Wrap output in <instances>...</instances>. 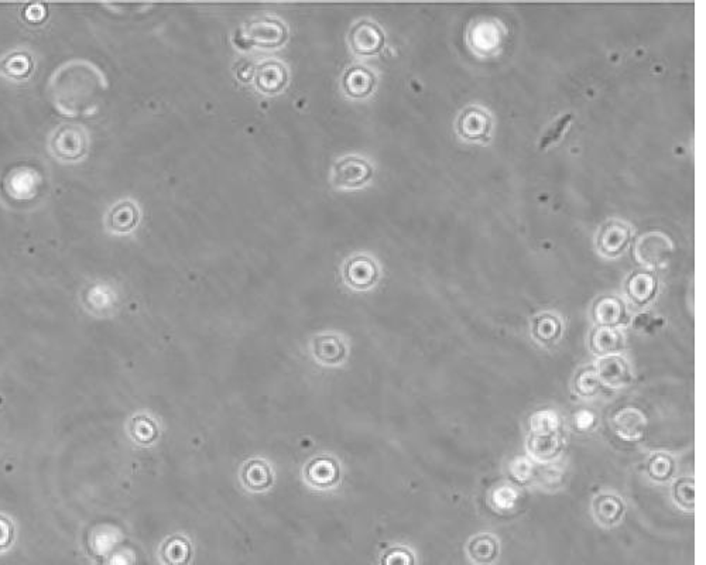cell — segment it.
<instances>
[{
    "mask_svg": "<svg viewBox=\"0 0 706 565\" xmlns=\"http://www.w3.org/2000/svg\"><path fill=\"white\" fill-rule=\"evenodd\" d=\"M45 90L60 115L83 118L93 115L102 105L108 81L98 65L85 58H74L53 71Z\"/></svg>",
    "mask_w": 706,
    "mask_h": 565,
    "instance_id": "obj_1",
    "label": "cell"
},
{
    "mask_svg": "<svg viewBox=\"0 0 706 565\" xmlns=\"http://www.w3.org/2000/svg\"><path fill=\"white\" fill-rule=\"evenodd\" d=\"M48 151L58 161L75 163L87 156L90 151V133L77 123H63L50 134Z\"/></svg>",
    "mask_w": 706,
    "mask_h": 565,
    "instance_id": "obj_2",
    "label": "cell"
},
{
    "mask_svg": "<svg viewBox=\"0 0 706 565\" xmlns=\"http://www.w3.org/2000/svg\"><path fill=\"white\" fill-rule=\"evenodd\" d=\"M595 371H596L601 386L607 387V389H624L633 382L629 362L622 355H611V356L599 358Z\"/></svg>",
    "mask_w": 706,
    "mask_h": 565,
    "instance_id": "obj_3",
    "label": "cell"
},
{
    "mask_svg": "<svg viewBox=\"0 0 706 565\" xmlns=\"http://www.w3.org/2000/svg\"><path fill=\"white\" fill-rule=\"evenodd\" d=\"M672 245L662 233H649L640 238L636 245L637 262L649 268L665 265L672 256Z\"/></svg>",
    "mask_w": 706,
    "mask_h": 565,
    "instance_id": "obj_4",
    "label": "cell"
},
{
    "mask_svg": "<svg viewBox=\"0 0 706 565\" xmlns=\"http://www.w3.org/2000/svg\"><path fill=\"white\" fill-rule=\"evenodd\" d=\"M614 434L627 443L643 440L647 433V417L634 407H624L612 415Z\"/></svg>",
    "mask_w": 706,
    "mask_h": 565,
    "instance_id": "obj_5",
    "label": "cell"
},
{
    "mask_svg": "<svg viewBox=\"0 0 706 565\" xmlns=\"http://www.w3.org/2000/svg\"><path fill=\"white\" fill-rule=\"evenodd\" d=\"M624 511H626L624 502L619 496L611 493H602L592 502V514L595 521L606 529L617 526L624 519Z\"/></svg>",
    "mask_w": 706,
    "mask_h": 565,
    "instance_id": "obj_6",
    "label": "cell"
},
{
    "mask_svg": "<svg viewBox=\"0 0 706 565\" xmlns=\"http://www.w3.org/2000/svg\"><path fill=\"white\" fill-rule=\"evenodd\" d=\"M372 169L364 160L346 157L334 169V182L339 187H355L371 177Z\"/></svg>",
    "mask_w": 706,
    "mask_h": 565,
    "instance_id": "obj_7",
    "label": "cell"
},
{
    "mask_svg": "<svg viewBox=\"0 0 706 565\" xmlns=\"http://www.w3.org/2000/svg\"><path fill=\"white\" fill-rule=\"evenodd\" d=\"M630 228L627 225L611 220L602 227L598 235V248L604 255L614 258L624 252L627 243L630 242Z\"/></svg>",
    "mask_w": 706,
    "mask_h": 565,
    "instance_id": "obj_8",
    "label": "cell"
},
{
    "mask_svg": "<svg viewBox=\"0 0 706 565\" xmlns=\"http://www.w3.org/2000/svg\"><path fill=\"white\" fill-rule=\"evenodd\" d=\"M564 440L559 433L551 435H528L527 453L536 463H550L564 451Z\"/></svg>",
    "mask_w": 706,
    "mask_h": 565,
    "instance_id": "obj_9",
    "label": "cell"
},
{
    "mask_svg": "<svg viewBox=\"0 0 706 565\" xmlns=\"http://www.w3.org/2000/svg\"><path fill=\"white\" fill-rule=\"evenodd\" d=\"M468 559L475 565H492L500 554V543L493 534L480 533L473 536L467 544Z\"/></svg>",
    "mask_w": 706,
    "mask_h": 565,
    "instance_id": "obj_10",
    "label": "cell"
},
{
    "mask_svg": "<svg viewBox=\"0 0 706 565\" xmlns=\"http://www.w3.org/2000/svg\"><path fill=\"white\" fill-rule=\"evenodd\" d=\"M589 346L599 358L617 355L624 349V336L612 326H596L589 336Z\"/></svg>",
    "mask_w": 706,
    "mask_h": 565,
    "instance_id": "obj_11",
    "label": "cell"
},
{
    "mask_svg": "<svg viewBox=\"0 0 706 565\" xmlns=\"http://www.w3.org/2000/svg\"><path fill=\"white\" fill-rule=\"evenodd\" d=\"M595 323L598 326H612L616 328L626 321V306L624 300L614 296H604L594 304Z\"/></svg>",
    "mask_w": 706,
    "mask_h": 565,
    "instance_id": "obj_12",
    "label": "cell"
},
{
    "mask_svg": "<svg viewBox=\"0 0 706 565\" xmlns=\"http://www.w3.org/2000/svg\"><path fill=\"white\" fill-rule=\"evenodd\" d=\"M492 121L488 113L480 109L468 108L458 122V132L468 141H480L489 134Z\"/></svg>",
    "mask_w": 706,
    "mask_h": 565,
    "instance_id": "obj_13",
    "label": "cell"
},
{
    "mask_svg": "<svg viewBox=\"0 0 706 565\" xmlns=\"http://www.w3.org/2000/svg\"><path fill=\"white\" fill-rule=\"evenodd\" d=\"M138 220V207L133 202H118L106 214V229L112 233H128L131 229H135Z\"/></svg>",
    "mask_w": 706,
    "mask_h": 565,
    "instance_id": "obj_14",
    "label": "cell"
},
{
    "mask_svg": "<svg viewBox=\"0 0 706 565\" xmlns=\"http://www.w3.org/2000/svg\"><path fill=\"white\" fill-rule=\"evenodd\" d=\"M627 296L637 306H646L657 293V278L649 272H637L626 283Z\"/></svg>",
    "mask_w": 706,
    "mask_h": 565,
    "instance_id": "obj_15",
    "label": "cell"
},
{
    "mask_svg": "<svg viewBox=\"0 0 706 565\" xmlns=\"http://www.w3.org/2000/svg\"><path fill=\"white\" fill-rule=\"evenodd\" d=\"M531 334L543 346H553L563 336V323L554 314H540L531 323Z\"/></svg>",
    "mask_w": 706,
    "mask_h": 565,
    "instance_id": "obj_16",
    "label": "cell"
},
{
    "mask_svg": "<svg viewBox=\"0 0 706 565\" xmlns=\"http://www.w3.org/2000/svg\"><path fill=\"white\" fill-rule=\"evenodd\" d=\"M383 44V35L371 23H361L352 32V45L359 54H373Z\"/></svg>",
    "mask_w": 706,
    "mask_h": 565,
    "instance_id": "obj_17",
    "label": "cell"
},
{
    "mask_svg": "<svg viewBox=\"0 0 706 565\" xmlns=\"http://www.w3.org/2000/svg\"><path fill=\"white\" fill-rule=\"evenodd\" d=\"M563 420L553 409H543L534 412L528 417L527 427L531 435L556 434L561 430Z\"/></svg>",
    "mask_w": 706,
    "mask_h": 565,
    "instance_id": "obj_18",
    "label": "cell"
},
{
    "mask_svg": "<svg viewBox=\"0 0 706 565\" xmlns=\"http://www.w3.org/2000/svg\"><path fill=\"white\" fill-rule=\"evenodd\" d=\"M490 505L502 514L513 513L520 506L521 493L508 483L496 486L490 492Z\"/></svg>",
    "mask_w": 706,
    "mask_h": 565,
    "instance_id": "obj_19",
    "label": "cell"
},
{
    "mask_svg": "<svg viewBox=\"0 0 706 565\" xmlns=\"http://www.w3.org/2000/svg\"><path fill=\"white\" fill-rule=\"evenodd\" d=\"M674 472L675 461L670 453H652V457L647 461V475L654 482H668V481H672Z\"/></svg>",
    "mask_w": 706,
    "mask_h": 565,
    "instance_id": "obj_20",
    "label": "cell"
},
{
    "mask_svg": "<svg viewBox=\"0 0 706 565\" xmlns=\"http://www.w3.org/2000/svg\"><path fill=\"white\" fill-rule=\"evenodd\" d=\"M250 37L259 44L276 45L285 40V29L277 22L273 20H262L253 23L249 30Z\"/></svg>",
    "mask_w": 706,
    "mask_h": 565,
    "instance_id": "obj_21",
    "label": "cell"
},
{
    "mask_svg": "<svg viewBox=\"0 0 706 565\" xmlns=\"http://www.w3.org/2000/svg\"><path fill=\"white\" fill-rule=\"evenodd\" d=\"M346 278L353 285L366 287V286L372 285L376 278V266L371 259L356 258L346 266Z\"/></svg>",
    "mask_w": 706,
    "mask_h": 565,
    "instance_id": "obj_22",
    "label": "cell"
},
{
    "mask_svg": "<svg viewBox=\"0 0 706 565\" xmlns=\"http://www.w3.org/2000/svg\"><path fill=\"white\" fill-rule=\"evenodd\" d=\"M285 83V73L282 65L267 63L262 65L257 73V87L263 93H277Z\"/></svg>",
    "mask_w": 706,
    "mask_h": 565,
    "instance_id": "obj_23",
    "label": "cell"
},
{
    "mask_svg": "<svg viewBox=\"0 0 706 565\" xmlns=\"http://www.w3.org/2000/svg\"><path fill=\"white\" fill-rule=\"evenodd\" d=\"M602 389L595 366H584L576 372L574 377V390L581 397H594Z\"/></svg>",
    "mask_w": 706,
    "mask_h": 565,
    "instance_id": "obj_24",
    "label": "cell"
},
{
    "mask_svg": "<svg viewBox=\"0 0 706 565\" xmlns=\"http://www.w3.org/2000/svg\"><path fill=\"white\" fill-rule=\"evenodd\" d=\"M537 466L527 457H516L508 463V472L517 485L530 483L537 476Z\"/></svg>",
    "mask_w": 706,
    "mask_h": 565,
    "instance_id": "obj_25",
    "label": "cell"
},
{
    "mask_svg": "<svg viewBox=\"0 0 706 565\" xmlns=\"http://www.w3.org/2000/svg\"><path fill=\"white\" fill-rule=\"evenodd\" d=\"M672 499L675 505L685 511L695 509V482L691 478L678 479L672 485Z\"/></svg>",
    "mask_w": 706,
    "mask_h": 565,
    "instance_id": "obj_26",
    "label": "cell"
},
{
    "mask_svg": "<svg viewBox=\"0 0 706 565\" xmlns=\"http://www.w3.org/2000/svg\"><path fill=\"white\" fill-rule=\"evenodd\" d=\"M373 77L371 73L363 70V68H356V70L351 71L346 77V87H348L349 93L352 95L363 96L366 93H371L372 87H373Z\"/></svg>",
    "mask_w": 706,
    "mask_h": 565,
    "instance_id": "obj_27",
    "label": "cell"
},
{
    "mask_svg": "<svg viewBox=\"0 0 706 565\" xmlns=\"http://www.w3.org/2000/svg\"><path fill=\"white\" fill-rule=\"evenodd\" d=\"M536 478L540 479L541 485L548 491H558L566 482V471L561 468V465L550 463L544 466L543 470L537 471Z\"/></svg>",
    "mask_w": 706,
    "mask_h": 565,
    "instance_id": "obj_28",
    "label": "cell"
},
{
    "mask_svg": "<svg viewBox=\"0 0 706 565\" xmlns=\"http://www.w3.org/2000/svg\"><path fill=\"white\" fill-rule=\"evenodd\" d=\"M571 119V113H568V115L563 116V118H559L558 121L554 122L553 125L550 126V129L543 134V139H541L540 141L541 151H544V149H546L551 143L558 141V139L563 136V132L566 131V126L569 125Z\"/></svg>",
    "mask_w": 706,
    "mask_h": 565,
    "instance_id": "obj_29",
    "label": "cell"
},
{
    "mask_svg": "<svg viewBox=\"0 0 706 565\" xmlns=\"http://www.w3.org/2000/svg\"><path fill=\"white\" fill-rule=\"evenodd\" d=\"M598 423V417L591 410L581 409L574 414V428L581 434L592 432Z\"/></svg>",
    "mask_w": 706,
    "mask_h": 565,
    "instance_id": "obj_30",
    "label": "cell"
},
{
    "mask_svg": "<svg viewBox=\"0 0 706 565\" xmlns=\"http://www.w3.org/2000/svg\"><path fill=\"white\" fill-rule=\"evenodd\" d=\"M383 565H416L414 556L407 549H393L387 552Z\"/></svg>",
    "mask_w": 706,
    "mask_h": 565,
    "instance_id": "obj_31",
    "label": "cell"
},
{
    "mask_svg": "<svg viewBox=\"0 0 706 565\" xmlns=\"http://www.w3.org/2000/svg\"><path fill=\"white\" fill-rule=\"evenodd\" d=\"M15 527L14 523L5 516H0V552L7 551L14 546Z\"/></svg>",
    "mask_w": 706,
    "mask_h": 565,
    "instance_id": "obj_32",
    "label": "cell"
}]
</instances>
